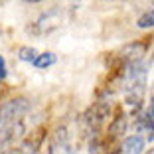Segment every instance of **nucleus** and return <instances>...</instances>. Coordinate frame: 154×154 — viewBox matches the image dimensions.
Returning a JSON list of instances; mask_svg holds the SVG:
<instances>
[{
	"label": "nucleus",
	"instance_id": "nucleus-1",
	"mask_svg": "<svg viewBox=\"0 0 154 154\" xmlns=\"http://www.w3.org/2000/svg\"><path fill=\"white\" fill-rule=\"evenodd\" d=\"M146 75H148V65L140 61L128 63L125 67L122 75V85H125V105L131 109L132 115H136L142 107L144 99V87H146Z\"/></svg>",
	"mask_w": 154,
	"mask_h": 154
},
{
	"label": "nucleus",
	"instance_id": "nucleus-2",
	"mask_svg": "<svg viewBox=\"0 0 154 154\" xmlns=\"http://www.w3.org/2000/svg\"><path fill=\"white\" fill-rule=\"evenodd\" d=\"M28 109H30V103L24 97H16L0 105V134L12 128L14 125H18Z\"/></svg>",
	"mask_w": 154,
	"mask_h": 154
},
{
	"label": "nucleus",
	"instance_id": "nucleus-3",
	"mask_svg": "<svg viewBox=\"0 0 154 154\" xmlns=\"http://www.w3.org/2000/svg\"><path fill=\"white\" fill-rule=\"evenodd\" d=\"M109 115H111L109 105L101 101V103H95L93 107H89V109H87V113L83 115V122H85L91 131H97V128H99L101 125L109 119Z\"/></svg>",
	"mask_w": 154,
	"mask_h": 154
},
{
	"label": "nucleus",
	"instance_id": "nucleus-4",
	"mask_svg": "<svg viewBox=\"0 0 154 154\" xmlns=\"http://www.w3.org/2000/svg\"><path fill=\"white\" fill-rule=\"evenodd\" d=\"M144 136L140 134H131L122 140L121 148H119V154H142L144 152Z\"/></svg>",
	"mask_w": 154,
	"mask_h": 154
},
{
	"label": "nucleus",
	"instance_id": "nucleus-5",
	"mask_svg": "<svg viewBox=\"0 0 154 154\" xmlns=\"http://www.w3.org/2000/svg\"><path fill=\"white\" fill-rule=\"evenodd\" d=\"M125 131H127V115L122 113V111H119V113L115 115L113 122L109 125V134L115 138V136L125 134Z\"/></svg>",
	"mask_w": 154,
	"mask_h": 154
},
{
	"label": "nucleus",
	"instance_id": "nucleus-6",
	"mask_svg": "<svg viewBox=\"0 0 154 154\" xmlns=\"http://www.w3.org/2000/svg\"><path fill=\"white\" fill-rule=\"evenodd\" d=\"M57 61V55L54 54V51H44V54H40L36 57V61H34V67L36 69H48V67H51V65Z\"/></svg>",
	"mask_w": 154,
	"mask_h": 154
},
{
	"label": "nucleus",
	"instance_id": "nucleus-7",
	"mask_svg": "<svg viewBox=\"0 0 154 154\" xmlns=\"http://www.w3.org/2000/svg\"><path fill=\"white\" fill-rule=\"evenodd\" d=\"M136 26L142 28V30H146V28H154V8L146 10L142 16H138V20H136Z\"/></svg>",
	"mask_w": 154,
	"mask_h": 154
},
{
	"label": "nucleus",
	"instance_id": "nucleus-8",
	"mask_svg": "<svg viewBox=\"0 0 154 154\" xmlns=\"http://www.w3.org/2000/svg\"><path fill=\"white\" fill-rule=\"evenodd\" d=\"M38 55H40V54H38L34 48H30V45H24V48H20V50H18V59L28 61V63H34Z\"/></svg>",
	"mask_w": 154,
	"mask_h": 154
},
{
	"label": "nucleus",
	"instance_id": "nucleus-9",
	"mask_svg": "<svg viewBox=\"0 0 154 154\" xmlns=\"http://www.w3.org/2000/svg\"><path fill=\"white\" fill-rule=\"evenodd\" d=\"M142 115L148 117V119H154V83H152V97H150V103H148V107H146V111Z\"/></svg>",
	"mask_w": 154,
	"mask_h": 154
},
{
	"label": "nucleus",
	"instance_id": "nucleus-10",
	"mask_svg": "<svg viewBox=\"0 0 154 154\" xmlns=\"http://www.w3.org/2000/svg\"><path fill=\"white\" fill-rule=\"evenodd\" d=\"M6 61H4V57H2V55H0V83L4 81V77H6Z\"/></svg>",
	"mask_w": 154,
	"mask_h": 154
},
{
	"label": "nucleus",
	"instance_id": "nucleus-11",
	"mask_svg": "<svg viewBox=\"0 0 154 154\" xmlns=\"http://www.w3.org/2000/svg\"><path fill=\"white\" fill-rule=\"evenodd\" d=\"M24 2H32L34 4V2H42V0H24Z\"/></svg>",
	"mask_w": 154,
	"mask_h": 154
},
{
	"label": "nucleus",
	"instance_id": "nucleus-12",
	"mask_svg": "<svg viewBox=\"0 0 154 154\" xmlns=\"http://www.w3.org/2000/svg\"><path fill=\"white\" fill-rule=\"evenodd\" d=\"M144 154H154V148H150V150H146Z\"/></svg>",
	"mask_w": 154,
	"mask_h": 154
},
{
	"label": "nucleus",
	"instance_id": "nucleus-13",
	"mask_svg": "<svg viewBox=\"0 0 154 154\" xmlns=\"http://www.w3.org/2000/svg\"><path fill=\"white\" fill-rule=\"evenodd\" d=\"M152 59H154V54H152Z\"/></svg>",
	"mask_w": 154,
	"mask_h": 154
},
{
	"label": "nucleus",
	"instance_id": "nucleus-14",
	"mask_svg": "<svg viewBox=\"0 0 154 154\" xmlns=\"http://www.w3.org/2000/svg\"><path fill=\"white\" fill-rule=\"evenodd\" d=\"M109 2H111V0H109Z\"/></svg>",
	"mask_w": 154,
	"mask_h": 154
}]
</instances>
